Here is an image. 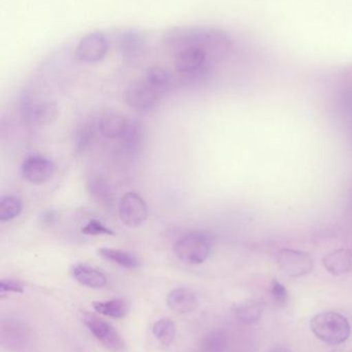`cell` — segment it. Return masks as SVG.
I'll return each instance as SVG.
<instances>
[{"label":"cell","instance_id":"6da1fadb","mask_svg":"<svg viewBox=\"0 0 352 352\" xmlns=\"http://www.w3.org/2000/svg\"><path fill=\"white\" fill-rule=\"evenodd\" d=\"M163 45L178 52L187 47H205L209 52L223 53L231 47V41L222 31L202 26L177 27L163 35Z\"/></svg>","mask_w":352,"mask_h":352},{"label":"cell","instance_id":"7a4b0ae2","mask_svg":"<svg viewBox=\"0 0 352 352\" xmlns=\"http://www.w3.org/2000/svg\"><path fill=\"white\" fill-rule=\"evenodd\" d=\"M313 334L322 342L338 345L351 336V324L346 318L337 312H322L314 316L310 322Z\"/></svg>","mask_w":352,"mask_h":352},{"label":"cell","instance_id":"3957f363","mask_svg":"<svg viewBox=\"0 0 352 352\" xmlns=\"http://www.w3.org/2000/svg\"><path fill=\"white\" fill-rule=\"evenodd\" d=\"M212 238L204 232H189L182 235L174 244V252L182 262L200 265L212 252Z\"/></svg>","mask_w":352,"mask_h":352},{"label":"cell","instance_id":"277c9868","mask_svg":"<svg viewBox=\"0 0 352 352\" xmlns=\"http://www.w3.org/2000/svg\"><path fill=\"white\" fill-rule=\"evenodd\" d=\"M81 320L103 346L113 352L125 351V341L110 322L88 311L81 312Z\"/></svg>","mask_w":352,"mask_h":352},{"label":"cell","instance_id":"5b68a950","mask_svg":"<svg viewBox=\"0 0 352 352\" xmlns=\"http://www.w3.org/2000/svg\"><path fill=\"white\" fill-rule=\"evenodd\" d=\"M20 113L26 125L43 126L49 125L57 119L59 109L53 101L25 97L21 101Z\"/></svg>","mask_w":352,"mask_h":352},{"label":"cell","instance_id":"8992f818","mask_svg":"<svg viewBox=\"0 0 352 352\" xmlns=\"http://www.w3.org/2000/svg\"><path fill=\"white\" fill-rule=\"evenodd\" d=\"M163 97L157 94L144 80L134 82L126 89L124 100L130 109L146 113L156 109Z\"/></svg>","mask_w":352,"mask_h":352},{"label":"cell","instance_id":"52a82bcc","mask_svg":"<svg viewBox=\"0 0 352 352\" xmlns=\"http://www.w3.org/2000/svg\"><path fill=\"white\" fill-rule=\"evenodd\" d=\"M119 217L128 228H138L148 217V207L143 197L136 192H126L118 206Z\"/></svg>","mask_w":352,"mask_h":352},{"label":"cell","instance_id":"ba28073f","mask_svg":"<svg viewBox=\"0 0 352 352\" xmlns=\"http://www.w3.org/2000/svg\"><path fill=\"white\" fill-rule=\"evenodd\" d=\"M109 52V41L103 32L95 31L85 35L76 45V55L85 63H97L105 59Z\"/></svg>","mask_w":352,"mask_h":352},{"label":"cell","instance_id":"9c48e42d","mask_svg":"<svg viewBox=\"0 0 352 352\" xmlns=\"http://www.w3.org/2000/svg\"><path fill=\"white\" fill-rule=\"evenodd\" d=\"M56 173V166L51 159L41 155H32L23 161L21 175L32 184H43L50 182Z\"/></svg>","mask_w":352,"mask_h":352},{"label":"cell","instance_id":"30bf717a","mask_svg":"<svg viewBox=\"0 0 352 352\" xmlns=\"http://www.w3.org/2000/svg\"><path fill=\"white\" fill-rule=\"evenodd\" d=\"M277 264L287 276H305L313 269V260L309 254L300 250H282L277 256Z\"/></svg>","mask_w":352,"mask_h":352},{"label":"cell","instance_id":"8fae6325","mask_svg":"<svg viewBox=\"0 0 352 352\" xmlns=\"http://www.w3.org/2000/svg\"><path fill=\"white\" fill-rule=\"evenodd\" d=\"M209 51L205 47H192L178 52L175 67L181 74H198L205 69Z\"/></svg>","mask_w":352,"mask_h":352},{"label":"cell","instance_id":"7c38bea8","mask_svg":"<svg viewBox=\"0 0 352 352\" xmlns=\"http://www.w3.org/2000/svg\"><path fill=\"white\" fill-rule=\"evenodd\" d=\"M31 333L24 324L10 322L2 324L1 341L6 349L12 351H23L30 344Z\"/></svg>","mask_w":352,"mask_h":352},{"label":"cell","instance_id":"4fadbf2b","mask_svg":"<svg viewBox=\"0 0 352 352\" xmlns=\"http://www.w3.org/2000/svg\"><path fill=\"white\" fill-rule=\"evenodd\" d=\"M130 122L124 116L117 113L103 115L97 122L99 133L107 140H121L125 135Z\"/></svg>","mask_w":352,"mask_h":352},{"label":"cell","instance_id":"5bb4252c","mask_svg":"<svg viewBox=\"0 0 352 352\" xmlns=\"http://www.w3.org/2000/svg\"><path fill=\"white\" fill-rule=\"evenodd\" d=\"M72 274L80 285L89 289H101L107 283V277L101 271L83 263L72 266Z\"/></svg>","mask_w":352,"mask_h":352},{"label":"cell","instance_id":"9a60e30c","mask_svg":"<svg viewBox=\"0 0 352 352\" xmlns=\"http://www.w3.org/2000/svg\"><path fill=\"white\" fill-rule=\"evenodd\" d=\"M196 296L191 289L178 287L167 295V304L169 309L177 314H189L196 307Z\"/></svg>","mask_w":352,"mask_h":352},{"label":"cell","instance_id":"2e32d148","mask_svg":"<svg viewBox=\"0 0 352 352\" xmlns=\"http://www.w3.org/2000/svg\"><path fill=\"white\" fill-rule=\"evenodd\" d=\"M324 268L333 275H342L352 267V252L349 250H337L324 258Z\"/></svg>","mask_w":352,"mask_h":352},{"label":"cell","instance_id":"e0dca14e","mask_svg":"<svg viewBox=\"0 0 352 352\" xmlns=\"http://www.w3.org/2000/svg\"><path fill=\"white\" fill-rule=\"evenodd\" d=\"M145 82L161 97L171 90L173 78L171 74L165 68L155 66L147 72Z\"/></svg>","mask_w":352,"mask_h":352},{"label":"cell","instance_id":"ac0fdd59","mask_svg":"<svg viewBox=\"0 0 352 352\" xmlns=\"http://www.w3.org/2000/svg\"><path fill=\"white\" fill-rule=\"evenodd\" d=\"M89 192L99 204L111 210L114 207L113 190L107 180L101 177L90 178L88 182Z\"/></svg>","mask_w":352,"mask_h":352},{"label":"cell","instance_id":"d6986e66","mask_svg":"<svg viewBox=\"0 0 352 352\" xmlns=\"http://www.w3.org/2000/svg\"><path fill=\"white\" fill-rule=\"evenodd\" d=\"M97 254L105 260L110 261L114 264L119 265L126 269H136L140 267L141 263L138 256L132 252L117 248H101L97 250Z\"/></svg>","mask_w":352,"mask_h":352},{"label":"cell","instance_id":"ffe728a7","mask_svg":"<svg viewBox=\"0 0 352 352\" xmlns=\"http://www.w3.org/2000/svg\"><path fill=\"white\" fill-rule=\"evenodd\" d=\"M93 309L101 316L121 320L127 316L130 311V304L124 299H112L107 301L94 302Z\"/></svg>","mask_w":352,"mask_h":352},{"label":"cell","instance_id":"44dd1931","mask_svg":"<svg viewBox=\"0 0 352 352\" xmlns=\"http://www.w3.org/2000/svg\"><path fill=\"white\" fill-rule=\"evenodd\" d=\"M120 51L127 57H136L144 50L146 41L141 33L134 31H125L118 38Z\"/></svg>","mask_w":352,"mask_h":352},{"label":"cell","instance_id":"7402d4cb","mask_svg":"<svg viewBox=\"0 0 352 352\" xmlns=\"http://www.w3.org/2000/svg\"><path fill=\"white\" fill-rule=\"evenodd\" d=\"M152 333L159 344L167 349L175 341L177 326L172 318H161L153 326Z\"/></svg>","mask_w":352,"mask_h":352},{"label":"cell","instance_id":"603a6c76","mask_svg":"<svg viewBox=\"0 0 352 352\" xmlns=\"http://www.w3.org/2000/svg\"><path fill=\"white\" fill-rule=\"evenodd\" d=\"M264 304L256 300H248L235 306V314L238 320L245 324H254L262 318Z\"/></svg>","mask_w":352,"mask_h":352},{"label":"cell","instance_id":"cb8c5ba5","mask_svg":"<svg viewBox=\"0 0 352 352\" xmlns=\"http://www.w3.org/2000/svg\"><path fill=\"white\" fill-rule=\"evenodd\" d=\"M96 128L97 124L91 121L85 122L78 126L74 136V148L76 152H84L90 146L94 138Z\"/></svg>","mask_w":352,"mask_h":352},{"label":"cell","instance_id":"d4e9b609","mask_svg":"<svg viewBox=\"0 0 352 352\" xmlns=\"http://www.w3.org/2000/svg\"><path fill=\"white\" fill-rule=\"evenodd\" d=\"M22 200L14 195H6L0 201V221H12L22 213Z\"/></svg>","mask_w":352,"mask_h":352},{"label":"cell","instance_id":"484cf974","mask_svg":"<svg viewBox=\"0 0 352 352\" xmlns=\"http://www.w3.org/2000/svg\"><path fill=\"white\" fill-rule=\"evenodd\" d=\"M227 349V335L222 331H211L200 341V352H225Z\"/></svg>","mask_w":352,"mask_h":352},{"label":"cell","instance_id":"4316f807","mask_svg":"<svg viewBox=\"0 0 352 352\" xmlns=\"http://www.w3.org/2000/svg\"><path fill=\"white\" fill-rule=\"evenodd\" d=\"M142 136L143 131L140 124L130 123L125 135L121 140L126 148L132 152V151L136 150L138 148L140 142H142Z\"/></svg>","mask_w":352,"mask_h":352},{"label":"cell","instance_id":"83f0119b","mask_svg":"<svg viewBox=\"0 0 352 352\" xmlns=\"http://www.w3.org/2000/svg\"><path fill=\"white\" fill-rule=\"evenodd\" d=\"M82 233L86 235L99 236V235H114V232L112 231L107 226L103 225L101 221H96V219H91L89 221L84 227L82 228Z\"/></svg>","mask_w":352,"mask_h":352},{"label":"cell","instance_id":"f1b7e54d","mask_svg":"<svg viewBox=\"0 0 352 352\" xmlns=\"http://www.w3.org/2000/svg\"><path fill=\"white\" fill-rule=\"evenodd\" d=\"M24 293V285L17 279L6 278L0 281V294H22Z\"/></svg>","mask_w":352,"mask_h":352},{"label":"cell","instance_id":"f546056e","mask_svg":"<svg viewBox=\"0 0 352 352\" xmlns=\"http://www.w3.org/2000/svg\"><path fill=\"white\" fill-rule=\"evenodd\" d=\"M271 294H272L273 299L278 305H287V301H289V293L282 283L273 280L272 285H271Z\"/></svg>","mask_w":352,"mask_h":352},{"label":"cell","instance_id":"4dcf8cb0","mask_svg":"<svg viewBox=\"0 0 352 352\" xmlns=\"http://www.w3.org/2000/svg\"><path fill=\"white\" fill-rule=\"evenodd\" d=\"M56 215L54 211H45L41 217V221L43 223H51L53 219H55Z\"/></svg>","mask_w":352,"mask_h":352},{"label":"cell","instance_id":"1f68e13d","mask_svg":"<svg viewBox=\"0 0 352 352\" xmlns=\"http://www.w3.org/2000/svg\"><path fill=\"white\" fill-rule=\"evenodd\" d=\"M269 352H293V351H291V349H285V347L278 346V347H275V349H273L272 351H270Z\"/></svg>","mask_w":352,"mask_h":352}]
</instances>
